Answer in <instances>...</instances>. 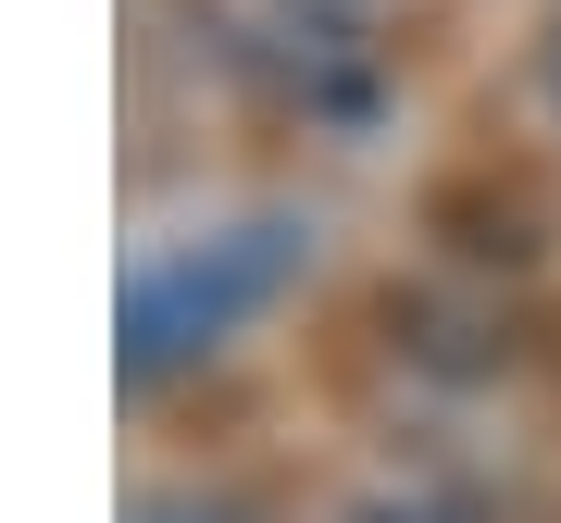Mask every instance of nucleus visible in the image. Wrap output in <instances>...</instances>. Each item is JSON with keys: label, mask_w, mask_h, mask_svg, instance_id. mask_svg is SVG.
Segmentation results:
<instances>
[{"label": "nucleus", "mask_w": 561, "mask_h": 523, "mask_svg": "<svg viewBox=\"0 0 561 523\" xmlns=\"http://www.w3.org/2000/svg\"><path fill=\"white\" fill-rule=\"evenodd\" d=\"M125 523H275V511L225 499V486H150V499H125Z\"/></svg>", "instance_id": "f03ea898"}, {"label": "nucleus", "mask_w": 561, "mask_h": 523, "mask_svg": "<svg viewBox=\"0 0 561 523\" xmlns=\"http://www.w3.org/2000/svg\"><path fill=\"white\" fill-rule=\"evenodd\" d=\"M537 75H549V101H561V25H549V50H537Z\"/></svg>", "instance_id": "7ed1b4c3"}, {"label": "nucleus", "mask_w": 561, "mask_h": 523, "mask_svg": "<svg viewBox=\"0 0 561 523\" xmlns=\"http://www.w3.org/2000/svg\"><path fill=\"white\" fill-rule=\"evenodd\" d=\"M300 262H312L300 212H250V224H213V237L138 262V275H125V337H113L125 386H162V374L213 362L238 324H262L287 287H300Z\"/></svg>", "instance_id": "f257e3e1"}]
</instances>
